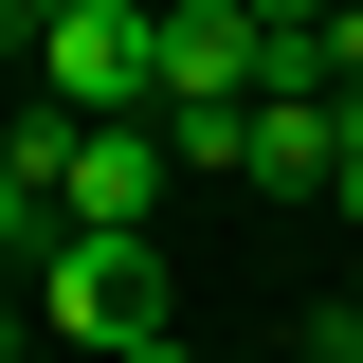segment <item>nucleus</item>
Returning a JSON list of instances; mask_svg holds the SVG:
<instances>
[{
  "instance_id": "obj_7",
  "label": "nucleus",
  "mask_w": 363,
  "mask_h": 363,
  "mask_svg": "<svg viewBox=\"0 0 363 363\" xmlns=\"http://www.w3.org/2000/svg\"><path fill=\"white\" fill-rule=\"evenodd\" d=\"M309 327H327V363H363V309H309Z\"/></svg>"
},
{
  "instance_id": "obj_2",
  "label": "nucleus",
  "mask_w": 363,
  "mask_h": 363,
  "mask_svg": "<svg viewBox=\"0 0 363 363\" xmlns=\"http://www.w3.org/2000/svg\"><path fill=\"white\" fill-rule=\"evenodd\" d=\"M37 327H73V345H145L164 327V255L145 236H37Z\"/></svg>"
},
{
  "instance_id": "obj_3",
  "label": "nucleus",
  "mask_w": 363,
  "mask_h": 363,
  "mask_svg": "<svg viewBox=\"0 0 363 363\" xmlns=\"http://www.w3.org/2000/svg\"><path fill=\"white\" fill-rule=\"evenodd\" d=\"M164 128H145V109H109V128H73V164H55V218H73V236H145V218H164Z\"/></svg>"
},
{
  "instance_id": "obj_5",
  "label": "nucleus",
  "mask_w": 363,
  "mask_h": 363,
  "mask_svg": "<svg viewBox=\"0 0 363 363\" xmlns=\"http://www.w3.org/2000/svg\"><path fill=\"white\" fill-rule=\"evenodd\" d=\"M37 18H55V0H0V55H37Z\"/></svg>"
},
{
  "instance_id": "obj_6",
  "label": "nucleus",
  "mask_w": 363,
  "mask_h": 363,
  "mask_svg": "<svg viewBox=\"0 0 363 363\" xmlns=\"http://www.w3.org/2000/svg\"><path fill=\"white\" fill-rule=\"evenodd\" d=\"M109 363H200V345H182V327H145V345H109Z\"/></svg>"
},
{
  "instance_id": "obj_1",
  "label": "nucleus",
  "mask_w": 363,
  "mask_h": 363,
  "mask_svg": "<svg viewBox=\"0 0 363 363\" xmlns=\"http://www.w3.org/2000/svg\"><path fill=\"white\" fill-rule=\"evenodd\" d=\"M37 91L73 109V128L164 109V0H55V18H37Z\"/></svg>"
},
{
  "instance_id": "obj_9",
  "label": "nucleus",
  "mask_w": 363,
  "mask_h": 363,
  "mask_svg": "<svg viewBox=\"0 0 363 363\" xmlns=\"http://www.w3.org/2000/svg\"><path fill=\"white\" fill-rule=\"evenodd\" d=\"M18 327H37V309H18V291H0V363H18Z\"/></svg>"
},
{
  "instance_id": "obj_4",
  "label": "nucleus",
  "mask_w": 363,
  "mask_h": 363,
  "mask_svg": "<svg viewBox=\"0 0 363 363\" xmlns=\"http://www.w3.org/2000/svg\"><path fill=\"white\" fill-rule=\"evenodd\" d=\"M327 145H345V109H327V91H255V200H327Z\"/></svg>"
},
{
  "instance_id": "obj_8",
  "label": "nucleus",
  "mask_w": 363,
  "mask_h": 363,
  "mask_svg": "<svg viewBox=\"0 0 363 363\" xmlns=\"http://www.w3.org/2000/svg\"><path fill=\"white\" fill-rule=\"evenodd\" d=\"M255 18H272V37H309V18H327V0H255Z\"/></svg>"
}]
</instances>
